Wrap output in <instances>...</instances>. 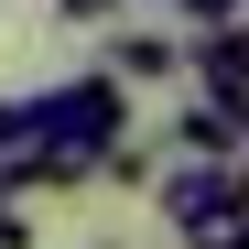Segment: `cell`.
<instances>
[{
	"instance_id": "9c48e42d",
	"label": "cell",
	"mask_w": 249,
	"mask_h": 249,
	"mask_svg": "<svg viewBox=\"0 0 249 249\" xmlns=\"http://www.w3.org/2000/svg\"><path fill=\"white\" fill-rule=\"evenodd\" d=\"M238 249H249V228H238Z\"/></svg>"
},
{
	"instance_id": "277c9868",
	"label": "cell",
	"mask_w": 249,
	"mask_h": 249,
	"mask_svg": "<svg viewBox=\"0 0 249 249\" xmlns=\"http://www.w3.org/2000/svg\"><path fill=\"white\" fill-rule=\"evenodd\" d=\"M184 76H195V98H217V108H249V44L238 33H184Z\"/></svg>"
},
{
	"instance_id": "6da1fadb",
	"label": "cell",
	"mask_w": 249,
	"mask_h": 249,
	"mask_svg": "<svg viewBox=\"0 0 249 249\" xmlns=\"http://www.w3.org/2000/svg\"><path fill=\"white\" fill-rule=\"evenodd\" d=\"M44 119H54V195L98 174V152L130 130V87L98 65V76H65V87H44Z\"/></svg>"
},
{
	"instance_id": "7a4b0ae2",
	"label": "cell",
	"mask_w": 249,
	"mask_h": 249,
	"mask_svg": "<svg viewBox=\"0 0 249 249\" xmlns=\"http://www.w3.org/2000/svg\"><path fill=\"white\" fill-rule=\"evenodd\" d=\"M54 184V119L44 98H0V195H33Z\"/></svg>"
},
{
	"instance_id": "3957f363",
	"label": "cell",
	"mask_w": 249,
	"mask_h": 249,
	"mask_svg": "<svg viewBox=\"0 0 249 249\" xmlns=\"http://www.w3.org/2000/svg\"><path fill=\"white\" fill-rule=\"evenodd\" d=\"M162 184V217L174 228H206V217H249V195H238V162H174V174H152Z\"/></svg>"
},
{
	"instance_id": "30bf717a",
	"label": "cell",
	"mask_w": 249,
	"mask_h": 249,
	"mask_svg": "<svg viewBox=\"0 0 249 249\" xmlns=\"http://www.w3.org/2000/svg\"><path fill=\"white\" fill-rule=\"evenodd\" d=\"M0 206H11V195H0Z\"/></svg>"
},
{
	"instance_id": "5b68a950",
	"label": "cell",
	"mask_w": 249,
	"mask_h": 249,
	"mask_svg": "<svg viewBox=\"0 0 249 249\" xmlns=\"http://www.w3.org/2000/svg\"><path fill=\"white\" fill-rule=\"evenodd\" d=\"M108 76H119V87H162V76H184V44H174V33L119 22V33H108Z\"/></svg>"
},
{
	"instance_id": "ba28073f",
	"label": "cell",
	"mask_w": 249,
	"mask_h": 249,
	"mask_svg": "<svg viewBox=\"0 0 249 249\" xmlns=\"http://www.w3.org/2000/svg\"><path fill=\"white\" fill-rule=\"evenodd\" d=\"M54 11H65V22H119L130 0H54Z\"/></svg>"
},
{
	"instance_id": "8992f818",
	"label": "cell",
	"mask_w": 249,
	"mask_h": 249,
	"mask_svg": "<svg viewBox=\"0 0 249 249\" xmlns=\"http://www.w3.org/2000/svg\"><path fill=\"white\" fill-rule=\"evenodd\" d=\"M174 152H195V162H238V152H249V108H217V98H195V108L174 119Z\"/></svg>"
},
{
	"instance_id": "52a82bcc",
	"label": "cell",
	"mask_w": 249,
	"mask_h": 249,
	"mask_svg": "<svg viewBox=\"0 0 249 249\" xmlns=\"http://www.w3.org/2000/svg\"><path fill=\"white\" fill-rule=\"evenodd\" d=\"M98 174H108V184H152V174H162V141H152V130H119V141L98 152Z\"/></svg>"
}]
</instances>
